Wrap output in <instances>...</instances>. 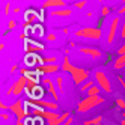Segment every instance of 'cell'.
<instances>
[{"instance_id":"36","label":"cell","mask_w":125,"mask_h":125,"mask_svg":"<svg viewBox=\"0 0 125 125\" xmlns=\"http://www.w3.org/2000/svg\"><path fill=\"white\" fill-rule=\"evenodd\" d=\"M27 36H29V33H27V32H23V33L18 35V38H20V39H27Z\"/></svg>"},{"instance_id":"44","label":"cell","mask_w":125,"mask_h":125,"mask_svg":"<svg viewBox=\"0 0 125 125\" xmlns=\"http://www.w3.org/2000/svg\"><path fill=\"white\" fill-rule=\"evenodd\" d=\"M12 11H14V14H20V12H21V8H18V6H17V8H14Z\"/></svg>"},{"instance_id":"28","label":"cell","mask_w":125,"mask_h":125,"mask_svg":"<svg viewBox=\"0 0 125 125\" xmlns=\"http://www.w3.org/2000/svg\"><path fill=\"white\" fill-rule=\"evenodd\" d=\"M110 12H112V9H110L109 6H103L101 8V17H107Z\"/></svg>"},{"instance_id":"38","label":"cell","mask_w":125,"mask_h":125,"mask_svg":"<svg viewBox=\"0 0 125 125\" xmlns=\"http://www.w3.org/2000/svg\"><path fill=\"white\" fill-rule=\"evenodd\" d=\"M122 14H125V3L119 8V9H118V15H122Z\"/></svg>"},{"instance_id":"31","label":"cell","mask_w":125,"mask_h":125,"mask_svg":"<svg viewBox=\"0 0 125 125\" xmlns=\"http://www.w3.org/2000/svg\"><path fill=\"white\" fill-rule=\"evenodd\" d=\"M119 32H121V38L125 39V20H124L122 24H121V30H119Z\"/></svg>"},{"instance_id":"26","label":"cell","mask_w":125,"mask_h":125,"mask_svg":"<svg viewBox=\"0 0 125 125\" xmlns=\"http://www.w3.org/2000/svg\"><path fill=\"white\" fill-rule=\"evenodd\" d=\"M87 2H89V0H78V2H75L73 6H74V8H77V9H83V8H86Z\"/></svg>"},{"instance_id":"3","label":"cell","mask_w":125,"mask_h":125,"mask_svg":"<svg viewBox=\"0 0 125 125\" xmlns=\"http://www.w3.org/2000/svg\"><path fill=\"white\" fill-rule=\"evenodd\" d=\"M26 86H27V77H26V75H21L9 89H8L6 95H15V96H18L21 92H24Z\"/></svg>"},{"instance_id":"7","label":"cell","mask_w":125,"mask_h":125,"mask_svg":"<svg viewBox=\"0 0 125 125\" xmlns=\"http://www.w3.org/2000/svg\"><path fill=\"white\" fill-rule=\"evenodd\" d=\"M121 18L119 17H115L110 23V27H109V32H107V44H112L115 41V36H116V32L119 30V26H121Z\"/></svg>"},{"instance_id":"9","label":"cell","mask_w":125,"mask_h":125,"mask_svg":"<svg viewBox=\"0 0 125 125\" xmlns=\"http://www.w3.org/2000/svg\"><path fill=\"white\" fill-rule=\"evenodd\" d=\"M78 51L82 53V54H86V56H91L92 59H100L103 54H101V51L98 50V48H94V47H80Z\"/></svg>"},{"instance_id":"39","label":"cell","mask_w":125,"mask_h":125,"mask_svg":"<svg viewBox=\"0 0 125 125\" xmlns=\"http://www.w3.org/2000/svg\"><path fill=\"white\" fill-rule=\"evenodd\" d=\"M9 118H11V116L8 115L6 112H2V121H8V119H9Z\"/></svg>"},{"instance_id":"6","label":"cell","mask_w":125,"mask_h":125,"mask_svg":"<svg viewBox=\"0 0 125 125\" xmlns=\"http://www.w3.org/2000/svg\"><path fill=\"white\" fill-rule=\"evenodd\" d=\"M71 75H73V80H74V83L77 86H80L83 82H86V80L89 78V73L86 69L83 68H78V66H73V69L69 71Z\"/></svg>"},{"instance_id":"2","label":"cell","mask_w":125,"mask_h":125,"mask_svg":"<svg viewBox=\"0 0 125 125\" xmlns=\"http://www.w3.org/2000/svg\"><path fill=\"white\" fill-rule=\"evenodd\" d=\"M77 38H84V39H92V41H98L101 39L103 32L101 27H82L75 32Z\"/></svg>"},{"instance_id":"1","label":"cell","mask_w":125,"mask_h":125,"mask_svg":"<svg viewBox=\"0 0 125 125\" xmlns=\"http://www.w3.org/2000/svg\"><path fill=\"white\" fill-rule=\"evenodd\" d=\"M104 103V98L100 96V95H96V96H87L84 98V100H82L78 103L77 105V112L78 113H84V112H89L91 109H95L96 105H100Z\"/></svg>"},{"instance_id":"23","label":"cell","mask_w":125,"mask_h":125,"mask_svg":"<svg viewBox=\"0 0 125 125\" xmlns=\"http://www.w3.org/2000/svg\"><path fill=\"white\" fill-rule=\"evenodd\" d=\"M101 122H103V116H95L94 119H87L83 124H86V125H101Z\"/></svg>"},{"instance_id":"47","label":"cell","mask_w":125,"mask_h":125,"mask_svg":"<svg viewBox=\"0 0 125 125\" xmlns=\"http://www.w3.org/2000/svg\"><path fill=\"white\" fill-rule=\"evenodd\" d=\"M100 2H103V0H100Z\"/></svg>"},{"instance_id":"35","label":"cell","mask_w":125,"mask_h":125,"mask_svg":"<svg viewBox=\"0 0 125 125\" xmlns=\"http://www.w3.org/2000/svg\"><path fill=\"white\" fill-rule=\"evenodd\" d=\"M0 109H2V112H5V110H9V105H6L3 101L0 103Z\"/></svg>"},{"instance_id":"33","label":"cell","mask_w":125,"mask_h":125,"mask_svg":"<svg viewBox=\"0 0 125 125\" xmlns=\"http://www.w3.org/2000/svg\"><path fill=\"white\" fill-rule=\"evenodd\" d=\"M24 124L26 125H33L35 124V118H26L24 119Z\"/></svg>"},{"instance_id":"22","label":"cell","mask_w":125,"mask_h":125,"mask_svg":"<svg viewBox=\"0 0 125 125\" xmlns=\"http://www.w3.org/2000/svg\"><path fill=\"white\" fill-rule=\"evenodd\" d=\"M74 65H71V62H69V57L65 56L63 57V63H62V71H65V73H69L71 69H73Z\"/></svg>"},{"instance_id":"24","label":"cell","mask_w":125,"mask_h":125,"mask_svg":"<svg viewBox=\"0 0 125 125\" xmlns=\"http://www.w3.org/2000/svg\"><path fill=\"white\" fill-rule=\"evenodd\" d=\"M115 103H116V105H118L121 110H125V98H122V96H116Z\"/></svg>"},{"instance_id":"46","label":"cell","mask_w":125,"mask_h":125,"mask_svg":"<svg viewBox=\"0 0 125 125\" xmlns=\"http://www.w3.org/2000/svg\"><path fill=\"white\" fill-rule=\"evenodd\" d=\"M121 125H125V118H124V119L121 121Z\"/></svg>"},{"instance_id":"32","label":"cell","mask_w":125,"mask_h":125,"mask_svg":"<svg viewBox=\"0 0 125 125\" xmlns=\"http://www.w3.org/2000/svg\"><path fill=\"white\" fill-rule=\"evenodd\" d=\"M33 118H35V116H33ZM33 125H44V118H41V116L35 118V124Z\"/></svg>"},{"instance_id":"20","label":"cell","mask_w":125,"mask_h":125,"mask_svg":"<svg viewBox=\"0 0 125 125\" xmlns=\"http://www.w3.org/2000/svg\"><path fill=\"white\" fill-rule=\"evenodd\" d=\"M95 83H96L95 80H89V78H87L86 82H83L82 84H80V91H82V92H87V91H89V89H91Z\"/></svg>"},{"instance_id":"18","label":"cell","mask_w":125,"mask_h":125,"mask_svg":"<svg viewBox=\"0 0 125 125\" xmlns=\"http://www.w3.org/2000/svg\"><path fill=\"white\" fill-rule=\"evenodd\" d=\"M47 91L50 92V95L54 98V101H57L59 100V91H57V87H56V83L54 82H51L50 84H48V89Z\"/></svg>"},{"instance_id":"40","label":"cell","mask_w":125,"mask_h":125,"mask_svg":"<svg viewBox=\"0 0 125 125\" xmlns=\"http://www.w3.org/2000/svg\"><path fill=\"white\" fill-rule=\"evenodd\" d=\"M121 54H125V44H124V45L118 50V56H121Z\"/></svg>"},{"instance_id":"43","label":"cell","mask_w":125,"mask_h":125,"mask_svg":"<svg viewBox=\"0 0 125 125\" xmlns=\"http://www.w3.org/2000/svg\"><path fill=\"white\" fill-rule=\"evenodd\" d=\"M17 69H18V66H17V65H12V66H11V74H14Z\"/></svg>"},{"instance_id":"10","label":"cell","mask_w":125,"mask_h":125,"mask_svg":"<svg viewBox=\"0 0 125 125\" xmlns=\"http://www.w3.org/2000/svg\"><path fill=\"white\" fill-rule=\"evenodd\" d=\"M35 21H39V12H36L35 9H27L24 12V23L33 26Z\"/></svg>"},{"instance_id":"8","label":"cell","mask_w":125,"mask_h":125,"mask_svg":"<svg viewBox=\"0 0 125 125\" xmlns=\"http://www.w3.org/2000/svg\"><path fill=\"white\" fill-rule=\"evenodd\" d=\"M59 69H62V66L56 65V63H44L39 68H36V73L39 75H47V74H53V73H57Z\"/></svg>"},{"instance_id":"34","label":"cell","mask_w":125,"mask_h":125,"mask_svg":"<svg viewBox=\"0 0 125 125\" xmlns=\"http://www.w3.org/2000/svg\"><path fill=\"white\" fill-rule=\"evenodd\" d=\"M51 82H53V80H51L50 77H44V78H42V84H47V86H48Z\"/></svg>"},{"instance_id":"13","label":"cell","mask_w":125,"mask_h":125,"mask_svg":"<svg viewBox=\"0 0 125 125\" xmlns=\"http://www.w3.org/2000/svg\"><path fill=\"white\" fill-rule=\"evenodd\" d=\"M36 104L39 105V107H42V109H47V110H57V104H56V101H47V100H38L36 101Z\"/></svg>"},{"instance_id":"45","label":"cell","mask_w":125,"mask_h":125,"mask_svg":"<svg viewBox=\"0 0 125 125\" xmlns=\"http://www.w3.org/2000/svg\"><path fill=\"white\" fill-rule=\"evenodd\" d=\"M15 125H26V124H24V121H17Z\"/></svg>"},{"instance_id":"19","label":"cell","mask_w":125,"mask_h":125,"mask_svg":"<svg viewBox=\"0 0 125 125\" xmlns=\"http://www.w3.org/2000/svg\"><path fill=\"white\" fill-rule=\"evenodd\" d=\"M113 68L115 69H122V68H125V54L118 56V59H116L115 63H113Z\"/></svg>"},{"instance_id":"14","label":"cell","mask_w":125,"mask_h":125,"mask_svg":"<svg viewBox=\"0 0 125 125\" xmlns=\"http://www.w3.org/2000/svg\"><path fill=\"white\" fill-rule=\"evenodd\" d=\"M73 14V11L69 8H59V9H53L50 11V15L51 17H69Z\"/></svg>"},{"instance_id":"4","label":"cell","mask_w":125,"mask_h":125,"mask_svg":"<svg viewBox=\"0 0 125 125\" xmlns=\"http://www.w3.org/2000/svg\"><path fill=\"white\" fill-rule=\"evenodd\" d=\"M9 110L14 113V116L17 118V121H24L27 113H26V109H24V101L21 100H17L15 103H12L9 105Z\"/></svg>"},{"instance_id":"41","label":"cell","mask_w":125,"mask_h":125,"mask_svg":"<svg viewBox=\"0 0 125 125\" xmlns=\"http://www.w3.org/2000/svg\"><path fill=\"white\" fill-rule=\"evenodd\" d=\"M118 80H119V83L122 84V87L125 89V82H124V77H122V75H118Z\"/></svg>"},{"instance_id":"5","label":"cell","mask_w":125,"mask_h":125,"mask_svg":"<svg viewBox=\"0 0 125 125\" xmlns=\"http://www.w3.org/2000/svg\"><path fill=\"white\" fill-rule=\"evenodd\" d=\"M95 82L103 89V92H112V83L103 71H95Z\"/></svg>"},{"instance_id":"16","label":"cell","mask_w":125,"mask_h":125,"mask_svg":"<svg viewBox=\"0 0 125 125\" xmlns=\"http://www.w3.org/2000/svg\"><path fill=\"white\" fill-rule=\"evenodd\" d=\"M69 116H71V115H69L68 112H65V113H62V115L59 116V118H57L56 121H48L47 124H48V125H62V124H63V122L69 118Z\"/></svg>"},{"instance_id":"17","label":"cell","mask_w":125,"mask_h":125,"mask_svg":"<svg viewBox=\"0 0 125 125\" xmlns=\"http://www.w3.org/2000/svg\"><path fill=\"white\" fill-rule=\"evenodd\" d=\"M44 50V44H39V42H30V45H29V51L27 53H38Z\"/></svg>"},{"instance_id":"48","label":"cell","mask_w":125,"mask_h":125,"mask_svg":"<svg viewBox=\"0 0 125 125\" xmlns=\"http://www.w3.org/2000/svg\"><path fill=\"white\" fill-rule=\"evenodd\" d=\"M83 125H86V124H83Z\"/></svg>"},{"instance_id":"37","label":"cell","mask_w":125,"mask_h":125,"mask_svg":"<svg viewBox=\"0 0 125 125\" xmlns=\"http://www.w3.org/2000/svg\"><path fill=\"white\" fill-rule=\"evenodd\" d=\"M47 41H56V35L48 33V35H47Z\"/></svg>"},{"instance_id":"15","label":"cell","mask_w":125,"mask_h":125,"mask_svg":"<svg viewBox=\"0 0 125 125\" xmlns=\"http://www.w3.org/2000/svg\"><path fill=\"white\" fill-rule=\"evenodd\" d=\"M36 62H38V54H36V53H26L24 63L27 66H35Z\"/></svg>"},{"instance_id":"12","label":"cell","mask_w":125,"mask_h":125,"mask_svg":"<svg viewBox=\"0 0 125 125\" xmlns=\"http://www.w3.org/2000/svg\"><path fill=\"white\" fill-rule=\"evenodd\" d=\"M44 94H45V89H44L41 84H38V86H35V87L32 89V96H30V100H33V101L42 100V98H44Z\"/></svg>"},{"instance_id":"21","label":"cell","mask_w":125,"mask_h":125,"mask_svg":"<svg viewBox=\"0 0 125 125\" xmlns=\"http://www.w3.org/2000/svg\"><path fill=\"white\" fill-rule=\"evenodd\" d=\"M101 91H103V89L98 86V84H94V86L89 89L86 94H87V96H96V95H100V92H101Z\"/></svg>"},{"instance_id":"30","label":"cell","mask_w":125,"mask_h":125,"mask_svg":"<svg viewBox=\"0 0 125 125\" xmlns=\"http://www.w3.org/2000/svg\"><path fill=\"white\" fill-rule=\"evenodd\" d=\"M9 12H11V3H9V2H6V3H5V6H3V14H5V15H8Z\"/></svg>"},{"instance_id":"27","label":"cell","mask_w":125,"mask_h":125,"mask_svg":"<svg viewBox=\"0 0 125 125\" xmlns=\"http://www.w3.org/2000/svg\"><path fill=\"white\" fill-rule=\"evenodd\" d=\"M15 26H17L15 20H8V27H6V30H8V32H12V30L15 29Z\"/></svg>"},{"instance_id":"29","label":"cell","mask_w":125,"mask_h":125,"mask_svg":"<svg viewBox=\"0 0 125 125\" xmlns=\"http://www.w3.org/2000/svg\"><path fill=\"white\" fill-rule=\"evenodd\" d=\"M56 60H57V57H56V56H50V57H44V62H45V63H56Z\"/></svg>"},{"instance_id":"25","label":"cell","mask_w":125,"mask_h":125,"mask_svg":"<svg viewBox=\"0 0 125 125\" xmlns=\"http://www.w3.org/2000/svg\"><path fill=\"white\" fill-rule=\"evenodd\" d=\"M54 83H56V87H57V91H59V92L63 91V77H56Z\"/></svg>"},{"instance_id":"42","label":"cell","mask_w":125,"mask_h":125,"mask_svg":"<svg viewBox=\"0 0 125 125\" xmlns=\"http://www.w3.org/2000/svg\"><path fill=\"white\" fill-rule=\"evenodd\" d=\"M71 124H73V118H71V116H69V118L63 122V124H62V125H71Z\"/></svg>"},{"instance_id":"11","label":"cell","mask_w":125,"mask_h":125,"mask_svg":"<svg viewBox=\"0 0 125 125\" xmlns=\"http://www.w3.org/2000/svg\"><path fill=\"white\" fill-rule=\"evenodd\" d=\"M41 8L42 9H48V8H66V2L65 0H45Z\"/></svg>"}]
</instances>
